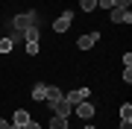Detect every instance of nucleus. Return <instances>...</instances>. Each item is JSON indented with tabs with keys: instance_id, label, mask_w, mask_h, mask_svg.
<instances>
[{
	"instance_id": "nucleus-4",
	"label": "nucleus",
	"mask_w": 132,
	"mask_h": 129,
	"mask_svg": "<svg viewBox=\"0 0 132 129\" xmlns=\"http://www.w3.org/2000/svg\"><path fill=\"white\" fill-rule=\"evenodd\" d=\"M109 12H112V21H114V24H129V21H132L129 9H123V6H112Z\"/></svg>"
},
{
	"instance_id": "nucleus-9",
	"label": "nucleus",
	"mask_w": 132,
	"mask_h": 129,
	"mask_svg": "<svg viewBox=\"0 0 132 129\" xmlns=\"http://www.w3.org/2000/svg\"><path fill=\"white\" fill-rule=\"evenodd\" d=\"M29 120H32V117H29V111L21 109V111H15V115H12V126H27Z\"/></svg>"
},
{
	"instance_id": "nucleus-10",
	"label": "nucleus",
	"mask_w": 132,
	"mask_h": 129,
	"mask_svg": "<svg viewBox=\"0 0 132 129\" xmlns=\"http://www.w3.org/2000/svg\"><path fill=\"white\" fill-rule=\"evenodd\" d=\"M44 94H47V85H44V82H35V85H32V100L44 103Z\"/></svg>"
},
{
	"instance_id": "nucleus-24",
	"label": "nucleus",
	"mask_w": 132,
	"mask_h": 129,
	"mask_svg": "<svg viewBox=\"0 0 132 129\" xmlns=\"http://www.w3.org/2000/svg\"><path fill=\"white\" fill-rule=\"evenodd\" d=\"M68 129H71V126H68Z\"/></svg>"
},
{
	"instance_id": "nucleus-7",
	"label": "nucleus",
	"mask_w": 132,
	"mask_h": 129,
	"mask_svg": "<svg viewBox=\"0 0 132 129\" xmlns=\"http://www.w3.org/2000/svg\"><path fill=\"white\" fill-rule=\"evenodd\" d=\"M97 41H100V32H85V35H79L76 44H79V50H91Z\"/></svg>"
},
{
	"instance_id": "nucleus-20",
	"label": "nucleus",
	"mask_w": 132,
	"mask_h": 129,
	"mask_svg": "<svg viewBox=\"0 0 132 129\" xmlns=\"http://www.w3.org/2000/svg\"><path fill=\"white\" fill-rule=\"evenodd\" d=\"M120 129H132V120H120Z\"/></svg>"
},
{
	"instance_id": "nucleus-1",
	"label": "nucleus",
	"mask_w": 132,
	"mask_h": 129,
	"mask_svg": "<svg viewBox=\"0 0 132 129\" xmlns=\"http://www.w3.org/2000/svg\"><path fill=\"white\" fill-rule=\"evenodd\" d=\"M12 27H15V32H27L29 27H38V15L35 12H21V15L12 18Z\"/></svg>"
},
{
	"instance_id": "nucleus-5",
	"label": "nucleus",
	"mask_w": 132,
	"mask_h": 129,
	"mask_svg": "<svg viewBox=\"0 0 132 129\" xmlns=\"http://www.w3.org/2000/svg\"><path fill=\"white\" fill-rule=\"evenodd\" d=\"M88 97H91V91H88V88H76V91H71V94H65V100L71 103V106H76V103L88 100Z\"/></svg>"
},
{
	"instance_id": "nucleus-21",
	"label": "nucleus",
	"mask_w": 132,
	"mask_h": 129,
	"mask_svg": "<svg viewBox=\"0 0 132 129\" xmlns=\"http://www.w3.org/2000/svg\"><path fill=\"white\" fill-rule=\"evenodd\" d=\"M0 129H9V123H6V120H3V117H0Z\"/></svg>"
},
{
	"instance_id": "nucleus-11",
	"label": "nucleus",
	"mask_w": 132,
	"mask_h": 129,
	"mask_svg": "<svg viewBox=\"0 0 132 129\" xmlns=\"http://www.w3.org/2000/svg\"><path fill=\"white\" fill-rule=\"evenodd\" d=\"M50 129H68V117L53 115V120H50Z\"/></svg>"
},
{
	"instance_id": "nucleus-22",
	"label": "nucleus",
	"mask_w": 132,
	"mask_h": 129,
	"mask_svg": "<svg viewBox=\"0 0 132 129\" xmlns=\"http://www.w3.org/2000/svg\"><path fill=\"white\" fill-rule=\"evenodd\" d=\"M9 129H24V126H9Z\"/></svg>"
},
{
	"instance_id": "nucleus-3",
	"label": "nucleus",
	"mask_w": 132,
	"mask_h": 129,
	"mask_svg": "<svg viewBox=\"0 0 132 129\" xmlns=\"http://www.w3.org/2000/svg\"><path fill=\"white\" fill-rule=\"evenodd\" d=\"M73 115H79L82 120H91V117H94V106H91L88 100H82V103L73 106Z\"/></svg>"
},
{
	"instance_id": "nucleus-14",
	"label": "nucleus",
	"mask_w": 132,
	"mask_h": 129,
	"mask_svg": "<svg viewBox=\"0 0 132 129\" xmlns=\"http://www.w3.org/2000/svg\"><path fill=\"white\" fill-rule=\"evenodd\" d=\"M12 47H15V44L9 38H0V53H12Z\"/></svg>"
},
{
	"instance_id": "nucleus-18",
	"label": "nucleus",
	"mask_w": 132,
	"mask_h": 129,
	"mask_svg": "<svg viewBox=\"0 0 132 129\" xmlns=\"http://www.w3.org/2000/svg\"><path fill=\"white\" fill-rule=\"evenodd\" d=\"M129 3L132 0H114V6H123V9H129Z\"/></svg>"
},
{
	"instance_id": "nucleus-23",
	"label": "nucleus",
	"mask_w": 132,
	"mask_h": 129,
	"mask_svg": "<svg viewBox=\"0 0 132 129\" xmlns=\"http://www.w3.org/2000/svg\"><path fill=\"white\" fill-rule=\"evenodd\" d=\"M85 129H94V126H85Z\"/></svg>"
},
{
	"instance_id": "nucleus-8",
	"label": "nucleus",
	"mask_w": 132,
	"mask_h": 129,
	"mask_svg": "<svg viewBox=\"0 0 132 129\" xmlns=\"http://www.w3.org/2000/svg\"><path fill=\"white\" fill-rule=\"evenodd\" d=\"M53 115H62V117H71V115H73V106L68 103L65 97H62V100L56 103V109H53Z\"/></svg>"
},
{
	"instance_id": "nucleus-17",
	"label": "nucleus",
	"mask_w": 132,
	"mask_h": 129,
	"mask_svg": "<svg viewBox=\"0 0 132 129\" xmlns=\"http://www.w3.org/2000/svg\"><path fill=\"white\" fill-rule=\"evenodd\" d=\"M123 82H126V85L132 82V67H123Z\"/></svg>"
},
{
	"instance_id": "nucleus-6",
	"label": "nucleus",
	"mask_w": 132,
	"mask_h": 129,
	"mask_svg": "<svg viewBox=\"0 0 132 129\" xmlns=\"http://www.w3.org/2000/svg\"><path fill=\"white\" fill-rule=\"evenodd\" d=\"M62 97H65V94H62V91H59L56 85H47V94H44V103H47L50 109H56V103L62 100Z\"/></svg>"
},
{
	"instance_id": "nucleus-13",
	"label": "nucleus",
	"mask_w": 132,
	"mask_h": 129,
	"mask_svg": "<svg viewBox=\"0 0 132 129\" xmlns=\"http://www.w3.org/2000/svg\"><path fill=\"white\" fill-rule=\"evenodd\" d=\"M79 6H82V12H94L97 9V0H79Z\"/></svg>"
},
{
	"instance_id": "nucleus-15",
	"label": "nucleus",
	"mask_w": 132,
	"mask_h": 129,
	"mask_svg": "<svg viewBox=\"0 0 132 129\" xmlns=\"http://www.w3.org/2000/svg\"><path fill=\"white\" fill-rule=\"evenodd\" d=\"M38 53V41H27V56H35Z\"/></svg>"
},
{
	"instance_id": "nucleus-16",
	"label": "nucleus",
	"mask_w": 132,
	"mask_h": 129,
	"mask_svg": "<svg viewBox=\"0 0 132 129\" xmlns=\"http://www.w3.org/2000/svg\"><path fill=\"white\" fill-rule=\"evenodd\" d=\"M97 6H100V9H112L114 0H97Z\"/></svg>"
},
{
	"instance_id": "nucleus-19",
	"label": "nucleus",
	"mask_w": 132,
	"mask_h": 129,
	"mask_svg": "<svg viewBox=\"0 0 132 129\" xmlns=\"http://www.w3.org/2000/svg\"><path fill=\"white\" fill-rule=\"evenodd\" d=\"M24 129H41V123H35V120H29V123H27Z\"/></svg>"
},
{
	"instance_id": "nucleus-2",
	"label": "nucleus",
	"mask_w": 132,
	"mask_h": 129,
	"mask_svg": "<svg viewBox=\"0 0 132 129\" xmlns=\"http://www.w3.org/2000/svg\"><path fill=\"white\" fill-rule=\"evenodd\" d=\"M71 21H73V12L68 9V12H62L59 18H56V24H53V29H56V32H68V29H71Z\"/></svg>"
},
{
	"instance_id": "nucleus-12",
	"label": "nucleus",
	"mask_w": 132,
	"mask_h": 129,
	"mask_svg": "<svg viewBox=\"0 0 132 129\" xmlns=\"http://www.w3.org/2000/svg\"><path fill=\"white\" fill-rule=\"evenodd\" d=\"M120 120H132V106H129V103L120 106Z\"/></svg>"
}]
</instances>
